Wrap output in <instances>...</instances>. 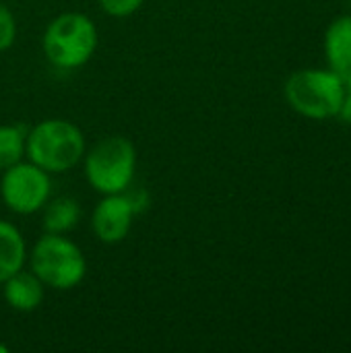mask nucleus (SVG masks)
Instances as JSON below:
<instances>
[{
	"label": "nucleus",
	"mask_w": 351,
	"mask_h": 353,
	"mask_svg": "<svg viewBox=\"0 0 351 353\" xmlns=\"http://www.w3.org/2000/svg\"><path fill=\"white\" fill-rule=\"evenodd\" d=\"M81 219V207L72 196H58L46 203L43 230L50 234H66L77 228Z\"/></svg>",
	"instance_id": "nucleus-11"
},
{
	"label": "nucleus",
	"mask_w": 351,
	"mask_h": 353,
	"mask_svg": "<svg viewBox=\"0 0 351 353\" xmlns=\"http://www.w3.org/2000/svg\"><path fill=\"white\" fill-rule=\"evenodd\" d=\"M145 0H99V6L103 8V12H108L110 17H130L134 14Z\"/></svg>",
	"instance_id": "nucleus-14"
},
{
	"label": "nucleus",
	"mask_w": 351,
	"mask_h": 353,
	"mask_svg": "<svg viewBox=\"0 0 351 353\" xmlns=\"http://www.w3.org/2000/svg\"><path fill=\"white\" fill-rule=\"evenodd\" d=\"M25 155L48 174H62L83 159L85 137L81 128L68 120H41L27 132Z\"/></svg>",
	"instance_id": "nucleus-1"
},
{
	"label": "nucleus",
	"mask_w": 351,
	"mask_h": 353,
	"mask_svg": "<svg viewBox=\"0 0 351 353\" xmlns=\"http://www.w3.org/2000/svg\"><path fill=\"white\" fill-rule=\"evenodd\" d=\"M137 149L124 137H106L85 155V176L99 194L126 192L134 180Z\"/></svg>",
	"instance_id": "nucleus-5"
},
{
	"label": "nucleus",
	"mask_w": 351,
	"mask_h": 353,
	"mask_svg": "<svg viewBox=\"0 0 351 353\" xmlns=\"http://www.w3.org/2000/svg\"><path fill=\"white\" fill-rule=\"evenodd\" d=\"M6 304L17 312H33L43 300V283L27 271H17L2 283Z\"/></svg>",
	"instance_id": "nucleus-8"
},
{
	"label": "nucleus",
	"mask_w": 351,
	"mask_h": 353,
	"mask_svg": "<svg viewBox=\"0 0 351 353\" xmlns=\"http://www.w3.org/2000/svg\"><path fill=\"white\" fill-rule=\"evenodd\" d=\"M31 273L48 288L66 292L77 288L87 273V261L81 248L64 234L46 232L33 246Z\"/></svg>",
	"instance_id": "nucleus-3"
},
{
	"label": "nucleus",
	"mask_w": 351,
	"mask_h": 353,
	"mask_svg": "<svg viewBox=\"0 0 351 353\" xmlns=\"http://www.w3.org/2000/svg\"><path fill=\"white\" fill-rule=\"evenodd\" d=\"M17 39V21L12 12L0 2V52L8 50Z\"/></svg>",
	"instance_id": "nucleus-13"
},
{
	"label": "nucleus",
	"mask_w": 351,
	"mask_h": 353,
	"mask_svg": "<svg viewBox=\"0 0 351 353\" xmlns=\"http://www.w3.org/2000/svg\"><path fill=\"white\" fill-rule=\"evenodd\" d=\"M288 103L302 116L325 120L339 114L345 99V83L333 70L306 68L294 72L285 83Z\"/></svg>",
	"instance_id": "nucleus-4"
},
{
	"label": "nucleus",
	"mask_w": 351,
	"mask_h": 353,
	"mask_svg": "<svg viewBox=\"0 0 351 353\" xmlns=\"http://www.w3.org/2000/svg\"><path fill=\"white\" fill-rule=\"evenodd\" d=\"M325 52L329 66L341 79L351 70V17L335 19L325 35Z\"/></svg>",
	"instance_id": "nucleus-9"
},
{
	"label": "nucleus",
	"mask_w": 351,
	"mask_h": 353,
	"mask_svg": "<svg viewBox=\"0 0 351 353\" xmlns=\"http://www.w3.org/2000/svg\"><path fill=\"white\" fill-rule=\"evenodd\" d=\"M43 54L62 70L81 68L97 48V27L83 12H62L43 31Z\"/></svg>",
	"instance_id": "nucleus-2"
},
{
	"label": "nucleus",
	"mask_w": 351,
	"mask_h": 353,
	"mask_svg": "<svg viewBox=\"0 0 351 353\" xmlns=\"http://www.w3.org/2000/svg\"><path fill=\"white\" fill-rule=\"evenodd\" d=\"M8 352V347L4 345V343H0V353H6Z\"/></svg>",
	"instance_id": "nucleus-17"
},
{
	"label": "nucleus",
	"mask_w": 351,
	"mask_h": 353,
	"mask_svg": "<svg viewBox=\"0 0 351 353\" xmlns=\"http://www.w3.org/2000/svg\"><path fill=\"white\" fill-rule=\"evenodd\" d=\"M27 132L23 126L4 124L0 126V172L19 163L25 155Z\"/></svg>",
	"instance_id": "nucleus-12"
},
{
	"label": "nucleus",
	"mask_w": 351,
	"mask_h": 353,
	"mask_svg": "<svg viewBox=\"0 0 351 353\" xmlns=\"http://www.w3.org/2000/svg\"><path fill=\"white\" fill-rule=\"evenodd\" d=\"M27 256L25 238L17 225L0 219V285L23 269Z\"/></svg>",
	"instance_id": "nucleus-10"
},
{
	"label": "nucleus",
	"mask_w": 351,
	"mask_h": 353,
	"mask_svg": "<svg viewBox=\"0 0 351 353\" xmlns=\"http://www.w3.org/2000/svg\"><path fill=\"white\" fill-rule=\"evenodd\" d=\"M52 192L50 174L31 161H19L4 170L0 196L4 205L19 215H31L46 207Z\"/></svg>",
	"instance_id": "nucleus-6"
},
{
	"label": "nucleus",
	"mask_w": 351,
	"mask_h": 353,
	"mask_svg": "<svg viewBox=\"0 0 351 353\" xmlns=\"http://www.w3.org/2000/svg\"><path fill=\"white\" fill-rule=\"evenodd\" d=\"M343 83H345V93L351 95V70L345 74V77H343Z\"/></svg>",
	"instance_id": "nucleus-16"
},
{
	"label": "nucleus",
	"mask_w": 351,
	"mask_h": 353,
	"mask_svg": "<svg viewBox=\"0 0 351 353\" xmlns=\"http://www.w3.org/2000/svg\"><path fill=\"white\" fill-rule=\"evenodd\" d=\"M134 213V201L126 192L103 194V199L95 205L91 215V228L95 238L103 244L122 242L132 228Z\"/></svg>",
	"instance_id": "nucleus-7"
},
{
	"label": "nucleus",
	"mask_w": 351,
	"mask_h": 353,
	"mask_svg": "<svg viewBox=\"0 0 351 353\" xmlns=\"http://www.w3.org/2000/svg\"><path fill=\"white\" fill-rule=\"evenodd\" d=\"M343 122H348L351 124V95L345 93V99H343V103H341V108H339V114H337Z\"/></svg>",
	"instance_id": "nucleus-15"
}]
</instances>
